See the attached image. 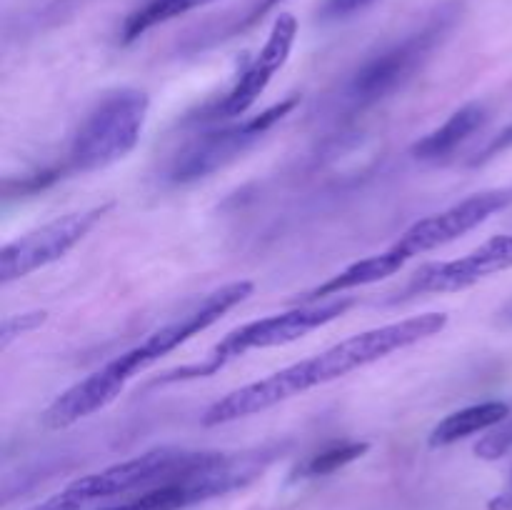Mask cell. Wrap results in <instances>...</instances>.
Here are the masks:
<instances>
[{
    "label": "cell",
    "instance_id": "1",
    "mask_svg": "<svg viewBox=\"0 0 512 510\" xmlns=\"http://www.w3.org/2000/svg\"><path fill=\"white\" fill-rule=\"evenodd\" d=\"M445 325H448L445 313H423L350 335V338L340 340L338 345L313 355V358H305L268 375V378L230 390L228 395L205 408V413L200 415V423L205 428H215V425L235 423V420L248 418V415L263 413V410L275 408V405L285 403L295 395L308 393L310 388L333 383V380L345 378V375L355 373L365 365L378 363V360L388 358L398 350L418 345L420 340L433 338V335L443 333Z\"/></svg>",
    "mask_w": 512,
    "mask_h": 510
},
{
    "label": "cell",
    "instance_id": "2",
    "mask_svg": "<svg viewBox=\"0 0 512 510\" xmlns=\"http://www.w3.org/2000/svg\"><path fill=\"white\" fill-rule=\"evenodd\" d=\"M353 305H355L353 298L338 295V298L333 300L298 305V308L285 310V313L250 320V323L230 330L223 340H218V343L213 345V350L205 355L203 363H190V365H180V368L175 370H168V373H163L158 380H155V385L210 378V375L223 370L228 363L243 358V355L250 353V350L278 348V345H288V343H295V340L305 338V335L313 333V330L343 318Z\"/></svg>",
    "mask_w": 512,
    "mask_h": 510
},
{
    "label": "cell",
    "instance_id": "3",
    "mask_svg": "<svg viewBox=\"0 0 512 510\" xmlns=\"http://www.w3.org/2000/svg\"><path fill=\"white\" fill-rule=\"evenodd\" d=\"M148 110L150 98L140 88L123 85L100 95L70 140L63 170L93 173L123 160L138 145Z\"/></svg>",
    "mask_w": 512,
    "mask_h": 510
},
{
    "label": "cell",
    "instance_id": "4",
    "mask_svg": "<svg viewBox=\"0 0 512 510\" xmlns=\"http://www.w3.org/2000/svg\"><path fill=\"white\" fill-rule=\"evenodd\" d=\"M273 460V450H250V453H205L195 468L178 475L173 480L153 485L128 503L110 505L103 510H183L195 503H205L218 495H228L233 490L253 483Z\"/></svg>",
    "mask_w": 512,
    "mask_h": 510
},
{
    "label": "cell",
    "instance_id": "5",
    "mask_svg": "<svg viewBox=\"0 0 512 510\" xmlns=\"http://www.w3.org/2000/svg\"><path fill=\"white\" fill-rule=\"evenodd\" d=\"M455 8H443L415 33L403 38L400 43L390 45L383 53L373 55L365 60L355 75L350 78L348 88H345V98L355 105V108H370L375 103H383L385 98L395 95L408 85V80L415 78L420 68L430 60L448 30L453 28Z\"/></svg>",
    "mask_w": 512,
    "mask_h": 510
},
{
    "label": "cell",
    "instance_id": "6",
    "mask_svg": "<svg viewBox=\"0 0 512 510\" xmlns=\"http://www.w3.org/2000/svg\"><path fill=\"white\" fill-rule=\"evenodd\" d=\"M253 290L255 285L250 283V280H235V283L220 285L213 293L205 295L203 300H198L193 308L185 310L183 315H178V318L168 320V323H163L160 328H155L153 333L145 335L138 345L128 348L125 353L115 355L113 360H108V365L113 368V373L128 385L130 380L138 373H143L145 368H150V365L158 363L160 358L173 353L175 348L188 343L190 338H195L198 333L208 330L210 325L218 323V320L223 318L225 313H230L235 305H240L245 298H250Z\"/></svg>",
    "mask_w": 512,
    "mask_h": 510
},
{
    "label": "cell",
    "instance_id": "7",
    "mask_svg": "<svg viewBox=\"0 0 512 510\" xmlns=\"http://www.w3.org/2000/svg\"><path fill=\"white\" fill-rule=\"evenodd\" d=\"M300 103V95L280 100L270 105L263 113L245 118L243 123L225 125V128L208 130V133L195 135L193 140L183 145L173 155L168 165V180L175 185H188L200 178H208L215 170L233 163L238 155H243L250 145L258 143L273 125H278L285 115L293 113Z\"/></svg>",
    "mask_w": 512,
    "mask_h": 510
},
{
    "label": "cell",
    "instance_id": "8",
    "mask_svg": "<svg viewBox=\"0 0 512 510\" xmlns=\"http://www.w3.org/2000/svg\"><path fill=\"white\" fill-rule=\"evenodd\" d=\"M110 208L113 203H103L88 210H78V213L60 215V218L5 243L0 250V283L8 285L63 258L108 215Z\"/></svg>",
    "mask_w": 512,
    "mask_h": 510
},
{
    "label": "cell",
    "instance_id": "9",
    "mask_svg": "<svg viewBox=\"0 0 512 510\" xmlns=\"http://www.w3.org/2000/svg\"><path fill=\"white\" fill-rule=\"evenodd\" d=\"M512 205V185H503V188H490L483 193L468 195L460 203L450 205V208L440 210V213L428 215V218H420L418 223L410 225L393 245L395 255H398L403 263L413 260L415 255L430 253L435 248H443V245L453 243L460 235L470 233L478 225H483L485 220H490L493 215L503 213Z\"/></svg>",
    "mask_w": 512,
    "mask_h": 510
},
{
    "label": "cell",
    "instance_id": "10",
    "mask_svg": "<svg viewBox=\"0 0 512 510\" xmlns=\"http://www.w3.org/2000/svg\"><path fill=\"white\" fill-rule=\"evenodd\" d=\"M208 450H183V448H155L143 455L123 460V463L108 465L98 473L83 475L68 485L80 503H93L100 498L130 493L145 485H158L188 473L190 468L205 458Z\"/></svg>",
    "mask_w": 512,
    "mask_h": 510
},
{
    "label": "cell",
    "instance_id": "11",
    "mask_svg": "<svg viewBox=\"0 0 512 510\" xmlns=\"http://www.w3.org/2000/svg\"><path fill=\"white\" fill-rule=\"evenodd\" d=\"M512 268V235H495L485 240L473 253L458 260H440V263H425L410 275L408 283L388 300V303H403V300L420 298V295L458 293V290L473 288L480 280L495 273Z\"/></svg>",
    "mask_w": 512,
    "mask_h": 510
},
{
    "label": "cell",
    "instance_id": "12",
    "mask_svg": "<svg viewBox=\"0 0 512 510\" xmlns=\"http://www.w3.org/2000/svg\"><path fill=\"white\" fill-rule=\"evenodd\" d=\"M295 38H298V18L293 13H280L275 18L273 30H270L263 48L245 63V68L235 78L233 88L223 98L215 100L210 108H205L203 113L190 115L188 120L238 118V115L248 113L255 105V100L265 93V88L275 78V73L288 63Z\"/></svg>",
    "mask_w": 512,
    "mask_h": 510
},
{
    "label": "cell",
    "instance_id": "13",
    "mask_svg": "<svg viewBox=\"0 0 512 510\" xmlns=\"http://www.w3.org/2000/svg\"><path fill=\"white\" fill-rule=\"evenodd\" d=\"M485 118H488V110H485L483 103L463 105L443 125H438L428 135H423L413 145L410 153L418 160H425V163H440V160L450 158L465 140L473 138L483 128Z\"/></svg>",
    "mask_w": 512,
    "mask_h": 510
},
{
    "label": "cell",
    "instance_id": "14",
    "mask_svg": "<svg viewBox=\"0 0 512 510\" xmlns=\"http://www.w3.org/2000/svg\"><path fill=\"white\" fill-rule=\"evenodd\" d=\"M403 265H405L403 260H400L390 248L383 250V253H378V255H368V258L358 260V263L348 265V268H343L340 273H335L333 278H328L325 283H320L318 288H313V290H308V293L300 295L298 305L320 303V300L338 298V295H343L345 290L380 283V280L400 273V270H403Z\"/></svg>",
    "mask_w": 512,
    "mask_h": 510
},
{
    "label": "cell",
    "instance_id": "15",
    "mask_svg": "<svg viewBox=\"0 0 512 510\" xmlns=\"http://www.w3.org/2000/svg\"><path fill=\"white\" fill-rule=\"evenodd\" d=\"M510 415V405L503 400H485V403L468 405V408H460L455 413L445 415L433 430H430V448H445V445H453L458 440L468 438V435L483 433V430L495 428V425L503 423Z\"/></svg>",
    "mask_w": 512,
    "mask_h": 510
},
{
    "label": "cell",
    "instance_id": "16",
    "mask_svg": "<svg viewBox=\"0 0 512 510\" xmlns=\"http://www.w3.org/2000/svg\"><path fill=\"white\" fill-rule=\"evenodd\" d=\"M210 3H215V0H148V3L135 8L133 13L125 18L123 28H120V40H123L125 45L133 43L140 35L153 30L155 25L168 23V20L180 18V15L203 8V5Z\"/></svg>",
    "mask_w": 512,
    "mask_h": 510
},
{
    "label": "cell",
    "instance_id": "17",
    "mask_svg": "<svg viewBox=\"0 0 512 510\" xmlns=\"http://www.w3.org/2000/svg\"><path fill=\"white\" fill-rule=\"evenodd\" d=\"M370 450V443L365 440H343V443H333L328 448L318 450L310 455L303 465L298 468V478H323V475L335 473V470L345 468V465L355 463L363 458Z\"/></svg>",
    "mask_w": 512,
    "mask_h": 510
},
{
    "label": "cell",
    "instance_id": "18",
    "mask_svg": "<svg viewBox=\"0 0 512 510\" xmlns=\"http://www.w3.org/2000/svg\"><path fill=\"white\" fill-rule=\"evenodd\" d=\"M45 320H48V310H28V313L8 315V318L3 320V328H0V348L5 350L15 338L40 328Z\"/></svg>",
    "mask_w": 512,
    "mask_h": 510
},
{
    "label": "cell",
    "instance_id": "19",
    "mask_svg": "<svg viewBox=\"0 0 512 510\" xmlns=\"http://www.w3.org/2000/svg\"><path fill=\"white\" fill-rule=\"evenodd\" d=\"M510 450H512V423L493 430V433L485 435V438L475 445V455L483 460H498L503 458V455H508Z\"/></svg>",
    "mask_w": 512,
    "mask_h": 510
},
{
    "label": "cell",
    "instance_id": "20",
    "mask_svg": "<svg viewBox=\"0 0 512 510\" xmlns=\"http://www.w3.org/2000/svg\"><path fill=\"white\" fill-rule=\"evenodd\" d=\"M370 3H375V0H325L320 15H323L325 20L348 18V15H353V13H358V10L368 8Z\"/></svg>",
    "mask_w": 512,
    "mask_h": 510
},
{
    "label": "cell",
    "instance_id": "21",
    "mask_svg": "<svg viewBox=\"0 0 512 510\" xmlns=\"http://www.w3.org/2000/svg\"><path fill=\"white\" fill-rule=\"evenodd\" d=\"M80 508H83V503H80V500L75 498L73 490L65 485L60 493L50 495V498H45L43 503L33 505V508H28V510H80Z\"/></svg>",
    "mask_w": 512,
    "mask_h": 510
},
{
    "label": "cell",
    "instance_id": "22",
    "mask_svg": "<svg viewBox=\"0 0 512 510\" xmlns=\"http://www.w3.org/2000/svg\"><path fill=\"white\" fill-rule=\"evenodd\" d=\"M278 3H283V0H258V3H255L253 8H250V13L245 15L243 23H240V30H243V28H250V25L258 23V20L263 18V15L268 13V10H273L275 5H278Z\"/></svg>",
    "mask_w": 512,
    "mask_h": 510
},
{
    "label": "cell",
    "instance_id": "23",
    "mask_svg": "<svg viewBox=\"0 0 512 510\" xmlns=\"http://www.w3.org/2000/svg\"><path fill=\"white\" fill-rule=\"evenodd\" d=\"M488 510H512V473L508 478V485L495 498L488 500Z\"/></svg>",
    "mask_w": 512,
    "mask_h": 510
},
{
    "label": "cell",
    "instance_id": "24",
    "mask_svg": "<svg viewBox=\"0 0 512 510\" xmlns=\"http://www.w3.org/2000/svg\"><path fill=\"white\" fill-rule=\"evenodd\" d=\"M503 320H505V323H510V325H512V303L508 305V308L503 310Z\"/></svg>",
    "mask_w": 512,
    "mask_h": 510
}]
</instances>
